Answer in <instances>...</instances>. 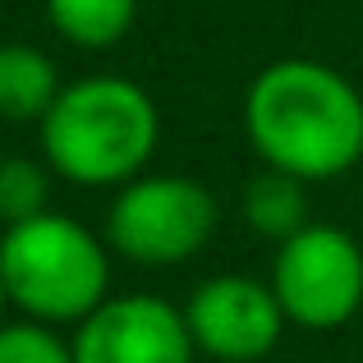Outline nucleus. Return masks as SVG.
Listing matches in <instances>:
<instances>
[{"mask_svg":"<svg viewBox=\"0 0 363 363\" xmlns=\"http://www.w3.org/2000/svg\"><path fill=\"white\" fill-rule=\"evenodd\" d=\"M133 9L138 0H46V14L51 28L74 46H88V51H106L116 46L133 23Z\"/></svg>","mask_w":363,"mask_h":363,"instance_id":"obj_10","label":"nucleus"},{"mask_svg":"<svg viewBox=\"0 0 363 363\" xmlns=\"http://www.w3.org/2000/svg\"><path fill=\"white\" fill-rule=\"evenodd\" d=\"M0 363H74V345L46 322H0Z\"/></svg>","mask_w":363,"mask_h":363,"instance_id":"obj_12","label":"nucleus"},{"mask_svg":"<svg viewBox=\"0 0 363 363\" xmlns=\"http://www.w3.org/2000/svg\"><path fill=\"white\" fill-rule=\"evenodd\" d=\"M55 97H60L55 65L37 46H18V42L0 46V120L9 124L46 120Z\"/></svg>","mask_w":363,"mask_h":363,"instance_id":"obj_8","label":"nucleus"},{"mask_svg":"<svg viewBox=\"0 0 363 363\" xmlns=\"http://www.w3.org/2000/svg\"><path fill=\"white\" fill-rule=\"evenodd\" d=\"M244 221L267 240H290L308 225V198H303V179L285 175V170L267 166L262 175L248 179L244 189Z\"/></svg>","mask_w":363,"mask_h":363,"instance_id":"obj_9","label":"nucleus"},{"mask_svg":"<svg viewBox=\"0 0 363 363\" xmlns=\"http://www.w3.org/2000/svg\"><path fill=\"white\" fill-rule=\"evenodd\" d=\"M161 116L129 79L97 74L60 88L42 120V152L65 179L88 189L129 184L157 152Z\"/></svg>","mask_w":363,"mask_h":363,"instance_id":"obj_2","label":"nucleus"},{"mask_svg":"<svg viewBox=\"0 0 363 363\" xmlns=\"http://www.w3.org/2000/svg\"><path fill=\"white\" fill-rule=\"evenodd\" d=\"M0 276L18 313L55 327V322H83L106 303L111 262L92 230L60 212H42L5 230Z\"/></svg>","mask_w":363,"mask_h":363,"instance_id":"obj_3","label":"nucleus"},{"mask_svg":"<svg viewBox=\"0 0 363 363\" xmlns=\"http://www.w3.org/2000/svg\"><path fill=\"white\" fill-rule=\"evenodd\" d=\"M46 198H51V184H46V170L37 161H23V157L0 161V221L5 225L42 216Z\"/></svg>","mask_w":363,"mask_h":363,"instance_id":"obj_11","label":"nucleus"},{"mask_svg":"<svg viewBox=\"0 0 363 363\" xmlns=\"http://www.w3.org/2000/svg\"><path fill=\"white\" fill-rule=\"evenodd\" d=\"M194 345L221 363H257L281 340L285 318L272 285L253 276H212L194 290L184 308Z\"/></svg>","mask_w":363,"mask_h":363,"instance_id":"obj_6","label":"nucleus"},{"mask_svg":"<svg viewBox=\"0 0 363 363\" xmlns=\"http://www.w3.org/2000/svg\"><path fill=\"white\" fill-rule=\"evenodd\" d=\"M5 303H9V290H5V276H0V318H5Z\"/></svg>","mask_w":363,"mask_h":363,"instance_id":"obj_13","label":"nucleus"},{"mask_svg":"<svg viewBox=\"0 0 363 363\" xmlns=\"http://www.w3.org/2000/svg\"><path fill=\"white\" fill-rule=\"evenodd\" d=\"M244 129L267 166L303 184L363 161V97L318 60L267 65L244 97Z\"/></svg>","mask_w":363,"mask_h":363,"instance_id":"obj_1","label":"nucleus"},{"mask_svg":"<svg viewBox=\"0 0 363 363\" xmlns=\"http://www.w3.org/2000/svg\"><path fill=\"white\" fill-rule=\"evenodd\" d=\"M272 290L290 322L336 331L363 303V248L336 225H303L276 253Z\"/></svg>","mask_w":363,"mask_h":363,"instance_id":"obj_5","label":"nucleus"},{"mask_svg":"<svg viewBox=\"0 0 363 363\" xmlns=\"http://www.w3.org/2000/svg\"><path fill=\"white\" fill-rule=\"evenodd\" d=\"M216 230V198L184 175H138L120 189L106 216V240L138 267H175Z\"/></svg>","mask_w":363,"mask_h":363,"instance_id":"obj_4","label":"nucleus"},{"mask_svg":"<svg viewBox=\"0 0 363 363\" xmlns=\"http://www.w3.org/2000/svg\"><path fill=\"white\" fill-rule=\"evenodd\" d=\"M194 331L157 294H120L79 322L74 363H194Z\"/></svg>","mask_w":363,"mask_h":363,"instance_id":"obj_7","label":"nucleus"}]
</instances>
